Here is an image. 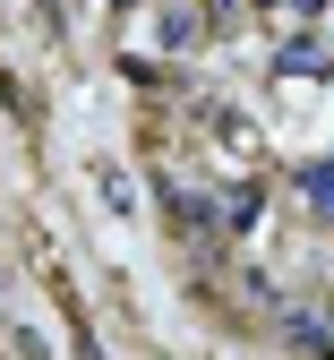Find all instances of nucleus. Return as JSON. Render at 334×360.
<instances>
[{
	"label": "nucleus",
	"mask_w": 334,
	"mask_h": 360,
	"mask_svg": "<svg viewBox=\"0 0 334 360\" xmlns=\"http://www.w3.org/2000/svg\"><path fill=\"white\" fill-rule=\"evenodd\" d=\"M283 343L300 360H334V300H292L283 309Z\"/></svg>",
	"instance_id": "f257e3e1"
},
{
	"label": "nucleus",
	"mask_w": 334,
	"mask_h": 360,
	"mask_svg": "<svg viewBox=\"0 0 334 360\" xmlns=\"http://www.w3.org/2000/svg\"><path fill=\"white\" fill-rule=\"evenodd\" d=\"M172 214H180V232H198V240H214V206H206V198H172Z\"/></svg>",
	"instance_id": "f03ea898"
},
{
	"label": "nucleus",
	"mask_w": 334,
	"mask_h": 360,
	"mask_svg": "<svg viewBox=\"0 0 334 360\" xmlns=\"http://www.w3.org/2000/svg\"><path fill=\"white\" fill-rule=\"evenodd\" d=\"M309 198H317V206H334V163H309Z\"/></svg>",
	"instance_id": "7ed1b4c3"
}]
</instances>
